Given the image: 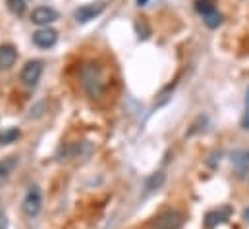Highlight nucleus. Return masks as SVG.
<instances>
[{
    "instance_id": "obj_21",
    "label": "nucleus",
    "mask_w": 249,
    "mask_h": 229,
    "mask_svg": "<svg viewBox=\"0 0 249 229\" xmlns=\"http://www.w3.org/2000/svg\"><path fill=\"white\" fill-rule=\"evenodd\" d=\"M246 156H248V160H249V152H246Z\"/></svg>"
},
{
    "instance_id": "obj_5",
    "label": "nucleus",
    "mask_w": 249,
    "mask_h": 229,
    "mask_svg": "<svg viewBox=\"0 0 249 229\" xmlns=\"http://www.w3.org/2000/svg\"><path fill=\"white\" fill-rule=\"evenodd\" d=\"M41 75H43V62L41 60H31L21 69V81L29 87H35L39 83Z\"/></svg>"
},
{
    "instance_id": "obj_14",
    "label": "nucleus",
    "mask_w": 249,
    "mask_h": 229,
    "mask_svg": "<svg viewBox=\"0 0 249 229\" xmlns=\"http://www.w3.org/2000/svg\"><path fill=\"white\" fill-rule=\"evenodd\" d=\"M8 2V10L16 16H23L25 14V0H6Z\"/></svg>"
},
{
    "instance_id": "obj_7",
    "label": "nucleus",
    "mask_w": 249,
    "mask_h": 229,
    "mask_svg": "<svg viewBox=\"0 0 249 229\" xmlns=\"http://www.w3.org/2000/svg\"><path fill=\"white\" fill-rule=\"evenodd\" d=\"M56 19H58V12L54 8H49V6H39L31 14V21L37 25H49Z\"/></svg>"
},
{
    "instance_id": "obj_2",
    "label": "nucleus",
    "mask_w": 249,
    "mask_h": 229,
    "mask_svg": "<svg viewBox=\"0 0 249 229\" xmlns=\"http://www.w3.org/2000/svg\"><path fill=\"white\" fill-rule=\"evenodd\" d=\"M21 208H23V214L29 216V218L39 216V212H41V208H43V196H41L39 187H31V189L27 191Z\"/></svg>"
},
{
    "instance_id": "obj_6",
    "label": "nucleus",
    "mask_w": 249,
    "mask_h": 229,
    "mask_svg": "<svg viewBox=\"0 0 249 229\" xmlns=\"http://www.w3.org/2000/svg\"><path fill=\"white\" fill-rule=\"evenodd\" d=\"M56 41H58V33L51 27H43V29L33 33V43L39 49H51V47L56 45Z\"/></svg>"
},
{
    "instance_id": "obj_11",
    "label": "nucleus",
    "mask_w": 249,
    "mask_h": 229,
    "mask_svg": "<svg viewBox=\"0 0 249 229\" xmlns=\"http://www.w3.org/2000/svg\"><path fill=\"white\" fill-rule=\"evenodd\" d=\"M164 179H166L164 172H155L149 179H147V181H145V189H147V191L160 189V187H162V183H164Z\"/></svg>"
},
{
    "instance_id": "obj_20",
    "label": "nucleus",
    "mask_w": 249,
    "mask_h": 229,
    "mask_svg": "<svg viewBox=\"0 0 249 229\" xmlns=\"http://www.w3.org/2000/svg\"><path fill=\"white\" fill-rule=\"evenodd\" d=\"M137 4H139V6H145V4H147V0H137Z\"/></svg>"
},
{
    "instance_id": "obj_16",
    "label": "nucleus",
    "mask_w": 249,
    "mask_h": 229,
    "mask_svg": "<svg viewBox=\"0 0 249 229\" xmlns=\"http://www.w3.org/2000/svg\"><path fill=\"white\" fill-rule=\"evenodd\" d=\"M135 31H137V37H139V39H147V37L151 35V29H149V25H147L145 19H139V21L135 23Z\"/></svg>"
},
{
    "instance_id": "obj_19",
    "label": "nucleus",
    "mask_w": 249,
    "mask_h": 229,
    "mask_svg": "<svg viewBox=\"0 0 249 229\" xmlns=\"http://www.w3.org/2000/svg\"><path fill=\"white\" fill-rule=\"evenodd\" d=\"M244 220L249 224V208H246V212H244Z\"/></svg>"
},
{
    "instance_id": "obj_17",
    "label": "nucleus",
    "mask_w": 249,
    "mask_h": 229,
    "mask_svg": "<svg viewBox=\"0 0 249 229\" xmlns=\"http://www.w3.org/2000/svg\"><path fill=\"white\" fill-rule=\"evenodd\" d=\"M242 127L249 129V87H248V93H246V114L242 117Z\"/></svg>"
},
{
    "instance_id": "obj_1",
    "label": "nucleus",
    "mask_w": 249,
    "mask_h": 229,
    "mask_svg": "<svg viewBox=\"0 0 249 229\" xmlns=\"http://www.w3.org/2000/svg\"><path fill=\"white\" fill-rule=\"evenodd\" d=\"M81 83H83L85 93L91 98H97V97L103 95V91H105V77H103V69H101V65L97 62H87L81 67Z\"/></svg>"
},
{
    "instance_id": "obj_15",
    "label": "nucleus",
    "mask_w": 249,
    "mask_h": 229,
    "mask_svg": "<svg viewBox=\"0 0 249 229\" xmlns=\"http://www.w3.org/2000/svg\"><path fill=\"white\" fill-rule=\"evenodd\" d=\"M18 139H19V131L18 129H10V131L0 135V145H10V143H14Z\"/></svg>"
},
{
    "instance_id": "obj_10",
    "label": "nucleus",
    "mask_w": 249,
    "mask_h": 229,
    "mask_svg": "<svg viewBox=\"0 0 249 229\" xmlns=\"http://www.w3.org/2000/svg\"><path fill=\"white\" fill-rule=\"evenodd\" d=\"M16 166H18V156H8L0 160V183L10 177V173L16 170Z\"/></svg>"
},
{
    "instance_id": "obj_12",
    "label": "nucleus",
    "mask_w": 249,
    "mask_h": 229,
    "mask_svg": "<svg viewBox=\"0 0 249 229\" xmlns=\"http://www.w3.org/2000/svg\"><path fill=\"white\" fill-rule=\"evenodd\" d=\"M195 10L205 17V16L213 14L216 10V6H214V0H195Z\"/></svg>"
},
{
    "instance_id": "obj_8",
    "label": "nucleus",
    "mask_w": 249,
    "mask_h": 229,
    "mask_svg": "<svg viewBox=\"0 0 249 229\" xmlns=\"http://www.w3.org/2000/svg\"><path fill=\"white\" fill-rule=\"evenodd\" d=\"M230 214H232V210H230L228 206H222V208H218V210H213V212L207 214V218H205V226H207L209 229L216 228L218 224H224V222L230 218Z\"/></svg>"
},
{
    "instance_id": "obj_9",
    "label": "nucleus",
    "mask_w": 249,
    "mask_h": 229,
    "mask_svg": "<svg viewBox=\"0 0 249 229\" xmlns=\"http://www.w3.org/2000/svg\"><path fill=\"white\" fill-rule=\"evenodd\" d=\"M18 60V50L12 45H2L0 47V69H10Z\"/></svg>"
},
{
    "instance_id": "obj_4",
    "label": "nucleus",
    "mask_w": 249,
    "mask_h": 229,
    "mask_svg": "<svg viewBox=\"0 0 249 229\" xmlns=\"http://www.w3.org/2000/svg\"><path fill=\"white\" fill-rule=\"evenodd\" d=\"M182 224H184V214L178 210H168L157 218L153 229H180Z\"/></svg>"
},
{
    "instance_id": "obj_18",
    "label": "nucleus",
    "mask_w": 249,
    "mask_h": 229,
    "mask_svg": "<svg viewBox=\"0 0 249 229\" xmlns=\"http://www.w3.org/2000/svg\"><path fill=\"white\" fill-rule=\"evenodd\" d=\"M0 229H8V220H6V216L0 212Z\"/></svg>"
},
{
    "instance_id": "obj_13",
    "label": "nucleus",
    "mask_w": 249,
    "mask_h": 229,
    "mask_svg": "<svg viewBox=\"0 0 249 229\" xmlns=\"http://www.w3.org/2000/svg\"><path fill=\"white\" fill-rule=\"evenodd\" d=\"M203 21H205V25L209 27V29H216L220 23H222V14L220 12H213V14H209V16H205L203 17Z\"/></svg>"
},
{
    "instance_id": "obj_3",
    "label": "nucleus",
    "mask_w": 249,
    "mask_h": 229,
    "mask_svg": "<svg viewBox=\"0 0 249 229\" xmlns=\"http://www.w3.org/2000/svg\"><path fill=\"white\" fill-rule=\"evenodd\" d=\"M105 8H107V4L101 2V0L99 2H91V4H83L73 12V17H75L77 23H87V21L95 19L97 16H101L105 12Z\"/></svg>"
}]
</instances>
